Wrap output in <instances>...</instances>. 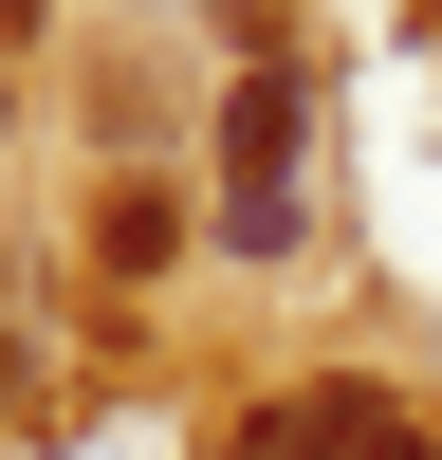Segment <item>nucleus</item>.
I'll list each match as a JSON object with an SVG mask.
<instances>
[{
    "instance_id": "nucleus-1",
    "label": "nucleus",
    "mask_w": 442,
    "mask_h": 460,
    "mask_svg": "<svg viewBox=\"0 0 442 460\" xmlns=\"http://www.w3.org/2000/svg\"><path fill=\"white\" fill-rule=\"evenodd\" d=\"M295 147H314V93H295V56H258L221 93V240L240 258H295Z\"/></svg>"
},
{
    "instance_id": "nucleus-2",
    "label": "nucleus",
    "mask_w": 442,
    "mask_h": 460,
    "mask_svg": "<svg viewBox=\"0 0 442 460\" xmlns=\"http://www.w3.org/2000/svg\"><path fill=\"white\" fill-rule=\"evenodd\" d=\"M166 258H184V203H166V184H129V166H110V203H93V277H110V295H147Z\"/></svg>"
},
{
    "instance_id": "nucleus-3",
    "label": "nucleus",
    "mask_w": 442,
    "mask_h": 460,
    "mask_svg": "<svg viewBox=\"0 0 442 460\" xmlns=\"http://www.w3.org/2000/svg\"><path fill=\"white\" fill-rule=\"evenodd\" d=\"M0 56H37V0H0Z\"/></svg>"
}]
</instances>
